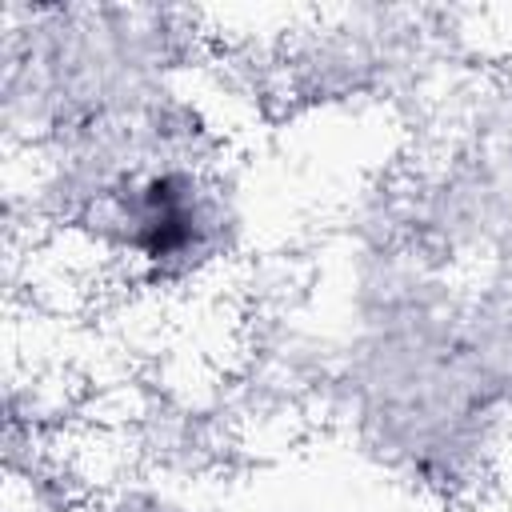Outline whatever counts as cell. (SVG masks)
Masks as SVG:
<instances>
[{"instance_id": "1", "label": "cell", "mask_w": 512, "mask_h": 512, "mask_svg": "<svg viewBox=\"0 0 512 512\" xmlns=\"http://www.w3.org/2000/svg\"><path fill=\"white\" fill-rule=\"evenodd\" d=\"M132 248L144 252L148 260H172L184 256L196 244L200 232V212L192 184L184 176H152L136 196H132Z\"/></svg>"}]
</instances>
